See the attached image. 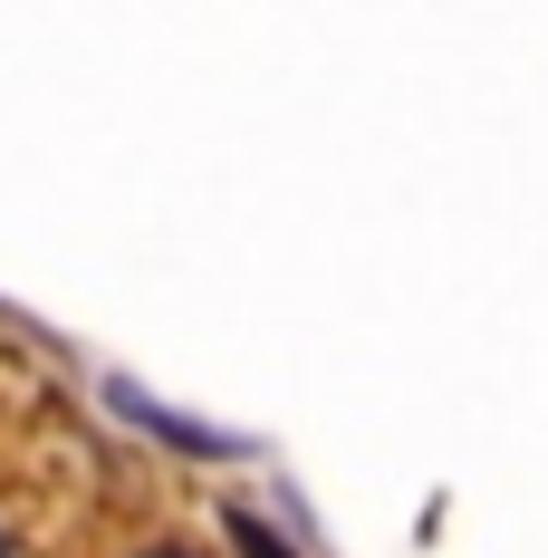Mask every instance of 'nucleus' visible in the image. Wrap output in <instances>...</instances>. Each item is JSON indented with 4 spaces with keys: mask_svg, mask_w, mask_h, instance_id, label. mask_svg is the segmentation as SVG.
I'll use <instances>...</instances> for the list:
<instances>
[{
    "mask_svg": "<svg viewBox=\"0 0 548 558\" xmlns=\"http://www.w3.org/2000/svg\"><path fill=\"white\" fill-rule=\"evenodd\" d=\"M107 395H115V414H135V424H155L165 444L203 452V462H221V452H231V434H212V424H193V414H165L155 395H135V386H107Z\"/></svg>",
    "mask_w": 548,
    "mask_h": 558,
    "instance_id": "f257e3e1",
    "label": "nucleus"
},
{
    "mask_svg": "<svg viewBox=\"0 0 548 558\" xmlns=\"http://www.w3.org/2000/svg\"><path fill=\"white\" fill-rule=\"evenodd\" d=\"M231 549H241V558H299L289 539H279V530H260L251 510H231Z\"/></svg>",
    "mask_w": 548,
    "mask_h": 558,
    "instance_id": "f03ea898",
    "label": "nucleus"
}]
</instances>
